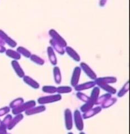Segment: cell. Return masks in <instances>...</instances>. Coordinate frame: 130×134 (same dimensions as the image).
Segmentation results:
<instances>
[{
	"label": "cell",
	"instance_id": "836d02e7",
	"mask_svg": "<svg viewBox=\"0 0 130 134\" xmlns=\"http://www.w3.org/2000/svg\"><path fill=\"white\" fill-rule=\"evenodd\" d=\"M9 111H10V108L8 107H5L3 108L0 109V116L6 114L7 113H8Z\"/></svg>",
	"mask_w": 130,
	"mask_h": 134
},
{
	"label": "cell",
	"instance_id": "cb8c5ba5",
	"mask_svg": "<svg viewBox=\"0 0 130 134\" xmlns=\"http://www.w3.org/2000/svg\"><path fill=\"white\" fill-rule=\"evenodd\" d=\"M129 81H127V82L125 83V85L123 86V87L118 92V93H117V96H118V97H122L123 96H124L129 91Z\"/></svg>",
	"mask_w": 130,
	"mask_h": 134
},
{
	"label": "cell",
	"instance_id": "d590c367",
	"mask_svg": "<svg viewBox=\"0 0 130 134\" xmlns=\"http://www.w3.org/2000/svg\"><path fill=\"white\" fill-rule=\"evenodd\" d=\"M5 50H6L5 48H4L2 45H0V52L3 53L4 52H5Z\"/></svg>",
	"mask_w": 130,
	"mask_h": 134
},
{
	"label": "cell",
	"instance_id": "ba28073f",
	"mask_svg": "<svg viewBox=\"0 0 130 134\" xmlns=\"http://www.w3.org/2000/svg\"><path fill=\"white\" fill-rule=\"evenodd\" d=\"M102 108L101 107V106H97L94 108H92L89 111L84 113L82 116L83 119H89L91 117L99 114V113L100 112V111H102Z\"/></svg>",
	"mask_w": 130,
	"mask_h": 134
},
{
	"label": "cell",
	"instance_id": "ffe728a7",
	"mask_svg": "<svg viewBox=\"0 0 130 134\" xmlns=\"http://www.w3.org/2000/svg\"><path fill=\"white\" fill-rule=\"evenodd\" d=\"M0 36L2 37V39L5 40V42L9 45L11 47H15L16 46V43L13 40H12L11 38H10L7 35H6L5 33H4L3 31L0 30Z\"/></svg>",
	"mask_w": 130,
	"mask_h": 134
},
{
	"label": "cell",
	"instance_id": "484cf974",
	"mask_svg": "<svg viewBox=\"0 0 130 134\" xmlns=\"http://www.w3.org/2000/svg\"><path fill=\"white\" fill-rule=\"evenodd\" d=\"M42 90L45 93H50V94H54L56 93V87L55 86H45L43 87Z\"/></svg>",
	"mask_w": 130,
	"mask_h": 134
},
{
	"label": "cell",
	"instance_id": "7402d4cb",
	"mask_svg": "<svg viewBox=\"0 0 130 134\" xmlns=\"http://www.w3.org/2000/svg\"><path fill=\"white\" fill-rule=\"evenodd\" d=\"M50 43L51 44V45L53 46V47L54 48V49H55L58 53L60 54L61 55H63V54H64L65 50L63 49V48L61 47L60 45L56 43H55V42L54 41L53 39L50 40Z\"/></svg>",
	"mask_w": 130,
	"mask_h": 134
},
{
	"label": "cell",
	"instance_id": "8fae6325",
	"mask_svg": "<svg viewBox=\"0 0 130 134\" xmlns=\"http://www.w3.org/2000/svg\"><path fill=\"white\" fill-rule=\"evenodd\" d=\"M100 93V88L99 87H94L93 90L91 92V94L90 97H89L88 100L89 102L93 103L94 105L95 104V102L97 101L98 98L99 96Z\"/></svg>",
	"mask_w": 130,
	"mask_h": 134
},
{
	"label": "cell",
	"instance_id": "6da1fadb",
	"mask_svg": "<svg viewBox=\"0 0 130 134\" xmlns=\"http://www.w3.org/2000/svg\"><path fill=\"white\" fill-rule=\"evenodd\" d=\"M36 103L35 100H30L26 103H22L20 106L16 107L12 110V114L14 115H18L23 111H26L33 107H35Z\"/></svg>",
	"mask_w": 130,
	"mask_h": 134
},
{
	"label": "cell",
	"instance_id": "7a4b0ae2",
	"mask_svg": "<svg viewBox=\"0 0 130 134\" xmlns=\"http://www.w3.org/2000/svg\"><path fill=\"white\" fill-rule=\"evenodd\" d=\"M61 96L60 94H53L40 97L37 99V102L40 104L51 103L59 101L61 99Z\"/></svg>",
	"mask_w": 130,
	"mask_h": 134
},
{
	"label": "cell",
	"instance_id": "2e32d148",
	"mask_svg": "<svg viewBox=\"0 0 130 134\" xmlns=\"http://www.w3.org/2000/svg\"><path fill=\"white\" fill-rule=\"evenodd\" d=\"M65 51L67 53H68V55L71 58H72L75 61L79 62L81 60L80 56L78 55V54L75 52L73 48H72L71 47H67L65 48Z\"/></svg>",
	"mask_w": 130,
	"mask_h": 134
},
{
	"label": "cell",
	"instance_id": "d6a6232c",
	"mask_svg": "<svg viewBox=\"0 0 130 134\" xmlns=\"http://www.w3.org/2000/svg\"><path fill=\"white\" fill-rule=\"evenodd\" d=\"M12 119V116H11V115H7L6 117H5V119L3 120V124L5 125L7 127V126H8V125H9V124L10 123V122H11V120Z\"/></svg>",
	"mask_w": 130,
	"mask_h": 134
},
{
	"label": "cell",
	"instance_id": "5b68a950",
	"mask_svg": "<svg viewBox=\"0 0 130 134\" xmlns=\"http://www.w3.org/2000/svg\"><path fill=\"white\" fill-rule=\"evenodd\" d=\"M64 120L66 129L71 130L73 128V116L72 111L69 108H66L64 111Z\"/></svg>",
	"mask_w": 130,
	"mask_h": 134
},
{
	"label": "cell",
	"instance_id": "d6986e66",
	"mask_svg": "<svg viewBox=\"0 0 130 134\" xmlns=\"http://www.w3.org/2000/svg\"><path fill=\"white\" fill-rule=\"evenodd\" d=\"M24 118L23 115L22 114H18L16 117H15L13 119H12L10 123L8 125L7 128L9 130H11L12 128H14L17 124H18L20 121Z\"/></svg>",
	"mask_w": 130,
	"mask_h": 134
},
{
	"label": "cell",
	"instance_id": "9c48e42d",
	"mask_svg": "<svg viewBox=\"0 0 130 134\" xmlns=\"http://www.w3.org/2000/svg\"><path fill=\"white\" fill-rule=\"evenodd\" d=\"M96 83L95 81H90L81 84V85H77L76 86L74 87V88L76 91H82L92 88L94 87Z\"/></svg>",
	"mask_w": 130,
	"mask_h": 134
},
{
	"label": "cell",
	"instance_id": "d4e9b609",
	"mask_svg": "<svg viewBox=\"0 0 130 134\" xmlns=\"http://www.w3.org/2000/svg\"><path fill=\"white\" fill-rule=\"evenodd\" d=\"M112 97V94L110 93H106L103 95H102L101 96H99V97L98 98L97 101L95 102V104L96 105H98V104H101L102 103H103L104 101L108 99H109L110 98H111Z\"/></svg>",
	"mask_w": 130,
	"mask_h": 134
},
{
	"label": "cell",
	"instance_id": "30bf717a",
	"mask_svg": "<svg viewBox=\"0 0 130 134\" xmlns=\"http://www.w3.org/2000/svg\"><path fill=\"white\" fill-rule=\"evenodd\" d=\"M96 85H97L99 87L102 88L104 91H106L107 93H110L111 94H115L116 93L117 90L114 87H113L110 86L107 83H96Z\"/></svg>",
	"mask_w": 130,
	"mask_h": 134
},
{
	"label": "cell",
	"instance_id": "3957f363",
	"mask_svg": "<svg viewBox=\"0 0 130 134\" xmlns=\"http://www.w3.org/2000/svg\"><path fill=\"white\" fill-rule=\"evenodd\" d=\"M49 35L53 38L52 39L58 44L60 45L61 47L63 48L66 47V42L55 30H53V29L50 30L49 31Z\"/></svg>",
	"mask_w": 130,
	"mask_h": 134
},
{
	"label": "cell",
	"instance_id": "f1b7e54d",
	"mask_svg": "<svg viewBox=\"0 0 130 134\" xmlns=\"http://www.w3.org/2000/svg\"><path fill=\"white\" fill-rule=\"evenodd\" d=\"M30 59L33 62H35V63L39 64V65H43L44 64V60L41 59V58H40L39 57L37 56L36 55H32L30 56Z\"/></svg>",
	"mask_w": 130,
	"mask_h": 134
},
{
	"label": "cell",
	"instance_id": "1f68e13d",
	"mask_svg": "<svg viewBox=\"0 0 130 134\" xmlns=\"http://www.w3.org/2000/svg\"><path fill=\"white\" fill-rule=\"evenodd\" d=\"M77 98L84 102H86L89 99V97L86 95L84 93H82L81 91H78L76 94Z\"/></svg>",
	"mask_w": 130,
	"mask_h": 134
},
{
	"label": "cell",
	"instance_id": "83f0119b",
	"mask_svg": "<svg viewBox=\"0 0 130 134\" xmlns=\"http://www.w3.org/2000/svg\"><path fill=\"white\" fill-rule=\"evenodd\" d=\"M94 106V104L93 103H92V102H89V100H88V101L86 102L84 104H83V106H81V111L83 113H85V112H87L88 111L91 110V108H93V107Z\"/></svg>",
	"mask_w": 130,
	"mask_h": 134
},
{
	"label": "cell",
	"instance_id": "277c9868",
	"mask_svg": "<svg viewBox=\"0 0 130 134\" xmlns=\"http://www.w3.org/2000/svg\"><path fill=\"white\" fill-rule=\"evenodd\" d=\"M74 120L77 129L79 131H82L84 129L83 117L81 112L78 110H75L74 112Z\"/></svg>",
	"mask_w": 130,
	"mask_h": 134
},
{
	"label": "cell",
	"instance_id": "e0dca14e",
	"mask_svg": "<svg viewBox=\"0 0 130 134\" xmlns=\"http://www.w3.org/2000/svg\"><path fill=\"white\" fill-rule=\"evenodd\" d=\"M53 73H54V77L55 82L59 85L61 82V74L60 72V70L58 66H55L53 69Z\"/></svg>",
	"mask_w": 130,
	"mask_h": 134
},
{
	"label": "cell",
	"instance_id": "ac0fdd59",
	"mask_svg": "<svg viewBox=\"0 0 130 134\" xmlns=\"http://www.w3.org/2000/svg\"><path fill=\"white\" fill-rule=\"evenodd\" d=\"M48 54L50 63L53 65H55L57 64V59L55 53H54L53 48L49 47L48 48Z\"/></svg>",
	"mask_w": 130,
	"mask_h": 134
},
{
	"label": "cell",
	"instance_id": "8992f818",
	"mask_svg": "<svg viewBox=\"0 0 130 134\" xmlns=\"http://www.w3.org/2000/svg\"><path fill=\"white\" fill-rule=\"evenodd\" d=\"M80 66L81 69L84 71V72L89 78L92 79V80H95L97 78V74L95 73V72L88 65L85 63L82 62L80 64Z\"/></svg>",
	"mask_w": 130,
	"mask_h": 134
},
{
	"label": "cell",
	"instance_id": "4316f807",
	"mask_svg": "<svg viewBox=\"0 0 130 134\" xmlns=\"http://www.w3.org/2000/svg\"><path fill=\"white\" fill-rule=\"evenodd\" d=\"M6 55L10 58L15 59L16 60L20 59L21 58V56L19 53H17L11 49H8L7 50Z\"/></svg>",
	"mask_w": 130,
	"mask_h": 134
},
{
	"label": "cell",
	"instance_id": "4fadbf2b",
	"mask_svg": "<svg viewBox=\"0 0 130 134\" xmlns=\"http://www.w3.org/2000/svg\"><path fill=\"white\" fill-rule=\"evenodd\" d=\"M11 64L15 72L18 74V76L20 78H23L25 76V73L21 68V67L20 66V64H19V63L16 60H13L11 62Z\"/></svg>",
	"mask_w": 130,
	"mask_h": 134
},
{
	"label": "cell",
	"instance_id": "44dd1931",
	"mask_svg": "<svg viewBox=\"0 0 130 134\" xmlns=\"http://www.w3.org/2000/svg\"><path fill=\"white\" fill-rule=\"evenodd\" d=\"M117 99L116 98L111 97L101 104V107L102 108H107L114 104L117 102Z\"/></svg>",
	"mask_w": 130,
	"mask_h": 134
},
{
	"label": "cell",
	"instance_id": "52a82bcc",
	"mask_svg": "<svg viewBox=\"0 0 130 134\" xmlns=\"http://www.w3.org/2000/svg\"><path fill=\"white\" fill-rule=\"evenodd\" d=\"M81 71L82 69L81 68V67L76 66L74 68L70 82L72 86L74 87L75 86H76L77 85H78L79 79H80L81 74Z\"/></svg>",
	"mask_w": 130,
	"mask_h": 134
},
{
	"label": "cell",
	"instance_id": "f546056e",
	"mask_svg": "<svg viewBox=\"0 0 130 134\" xmlns=\"http://www.w3.org/2000/svg\"><path fill=\"white\" fill-rule=\"evenodd\" d=\"M17 51L19 54H21L24 56L26 58H29L31 56L30 52L23 47H19L17 49Z\"/></svg>",
	"mask_w": 130,
	"mask_h": 134
},
{
	"label": "cell",
	"instance_id": "9a60e30c",
	"mask_svg": "<svg viewBox=\"0 0 130 134\" xmlns=\"http://www.w3.org/2000/svg\"><path fill=\"white\" fill-rule=\"evenodd\" d=\"M24 81L26 83L27 85L31 86L35 89H38L40 87L39 84L37 83L34 79H33L31 77L29 76H24L23 77Z\"/></svg>",
	"mask_w": 130,
	"mask_h": 134
},
{
	"label": "cell",
	"instance_id": "5bb4252c",
	"mask_svg": "<svg viewBox=\"0 0 130 134\" xmlns=\"http://www.w3.org/2000/svg\"><path fill=\"white\" fill-rule=\"evenodd\" d=\"M95 82L96 83H115L117 82V79L115 77H106L101 78H97L95 79Z\"/></svg>",
	"mask_w": 130,
	"mask_h": 134
},
{
	"label": "cell",
	"instance_id": "e575fe53",
	"mask_svg": "<svg viewBox=\"0 0 130 134\" xmlns=\"http://www.w3.org/2000/svg\"><path fill=\"white\" fill-rule=\"evenodd\" d=\"M106 1H107V0H100V6H104V5H105Z\"/></svg>",
	"mask_w": 130,
	"mask_h": 134
},
{
	"label": "cell",
	"instance_id": "4dcf8cb0",
	"mask_svg": "<svg viewBox=\"0 0 130 134\" xmlns=\"http://www.w3.org/2000/svg\"><path fill=\"white\" fill-rule=\"evenodd\" d=\"M23 102H24V99L22 98H17L16 99H15L14 100H13V101L10 103V106L11 108H14L16 107L20 106V104H21Z\"/></svg>",
	"mask_w": 130,
	"mask_h": 134
},
{
	"label": "cell",
	"instance_id": "603a6c76",
	"mask_svg": "<svg viewBox=\"0 0 130 134\" xmlns=\"http://www.w3.org/2000/svg\"><path fill=\"white\" fill-rule=\"evenodd\" d=\"M72 91V87L69 86H60L56 87V92L59 94L68 93Z\"/></svg>",
	"mask_w": 130,
	"mask_h": 134
},
{
	"label": "cell",
	"instance_id": "7c38bea8",
	"mask_svg": "<svg viewBox=\"0 0 130 134\" xmlns=\"http://www.w3.org/2000/svg\"><path fill=\"white\" fill-rule=\"evenodd\" d=\"M46 110V107L44 105H41L38 107H33L29 110H26L25 112V114L26 115H32L36 114H39V113L44 112Z\"/></svg>",
	"mask_w": 130,
	"mask_h": 134
}]
</instances>
